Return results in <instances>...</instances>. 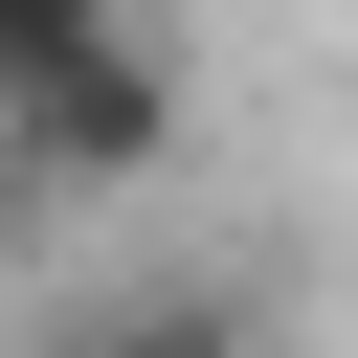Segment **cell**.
Instances as JSON below:
<instances>
[{"mask_svg": "<svg viewBox=\"0 0 358 358\" xmlns=\"http://www.w3.org/2000/svg\"><path fill=\"white\" fill-rule=\"evenodd\" d=\"M67 358H268V336H246V291H134V313H90Z\"/></svg>", "mask_w": 358, "mask_h": 358, "instance_id": "cell-2", "label": "cell"}, {"mask_svg": "<svg viewBox=\"0 0 358 358\" xmlns=\"http://www.w3.org/2000/svg\"><path fill=\"white\" fill-rule=\"evenodd\" d=\"M157 157H179V67H157L134 22L0 90V179H45V201H112V179H157Z\"/></svg>", "mask_w": 358, "mask_h": 358, "instance_id": "cell-1", "label": "cell"}, {"mask_svg": "<svg viewBox=\"0 0 358 358\" xmlns=\"http://www.w3.org/2000/svg\"><path fill=\"white\" fill-rule=\"evenodd\" d=\"M112 22H134V0H0V90H22V67H67V45H112Z\"/></svg>", "mask_w": 358, "mask_h": 358, "instance_id": "cell-3", "label": "cell"}]
</instances>
